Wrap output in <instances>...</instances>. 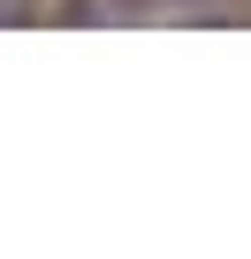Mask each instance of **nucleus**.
Wrapping results in <instances>:
<instances>
[{
    "label": "nucleus",
    "mask_w": 251,
    "mask_h": 259,
    "mask_svg": "<svg viewBox=\"0 0 251 259\" xmlns=\"http://www.w3.org/2000/svg\"><path fill=\"white\" fill-rule=\"evenodd\" d=\"M137 8H206V0H137Z\"/></svg>",
    "instance_id": "f257e3e1"
}]
</instances>
